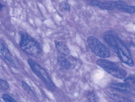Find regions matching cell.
Listing matches in <instances>:
<instances>
[{
    "mask_svg": "<svg viewBox=\"0 0 135 102\" xmlns=\"http://www.w3.org/2000/svg\"><path fill=\"white\" fill-rule=\"evenodd\" d=\"M110 88L114 90L121 92L135 95V89L131 86L127 84L122 83H116L111 84Z\"/></svg>",
    "mask_w": 135,
    "mask_h": 102,
    "instance_id": "obj_7",
    "label": "cell"
},
{
    "mask_svg": "<svg viewBox=\"0 0 135 102\" xmlns=\"http://www.w3.org/2000/svg\"><path fill=\"white\" fill-rule=\"evenodd\" d=\"M4 7V6L3 5L2 3L0 2V12L2 10Z\"/></svg>",
    "mask_w": 135,
    "mask_h": 102,
    "instance_id": "obj_18",
    "label": "cell"
},
{
    "mask_svg": "<svg viewBox=\"0 0 135 102\" xmlns=\"http://www.w3.org/2000/svg\"><path fill=\"white\" fill-rule=\"evenodd\" d=\"M20 46L21 49L28 55L36 58L41 56L42 50L39 43L26 32H20Z\"/></svg>",
    "mask_w": 135,
    "mask_h": 102,
    "instance_id": "obj_3",
    "label": "cell"
},
{
    "mask_svg": "<svg viewBox=\"0 0 135 102\" xmlns=\"http://www.w3.org/2000/svg\"><path fill=\"white\" fill-rule=\"evenodd\" d=\"M56 49L59 53L65 56L70 53V50L67 46L64 43L60 41L56 42L55 43Z\"/></svg>",
    "mask_w": 135,
    "mask_h": 102,
    "instance_id": "obj_9",
    "label": "cell"
},
{
    "mask_svg": "<svg viewBox=\"0 0 135 102\" xmlns=\"http://www.w3.org/2000/svg\"><path fill=\"white\" fill-rule=\"evenodd\" d=\"M59 10L62 12H69L71 10V7L69 4L65 1L61 2L59 5Z\"/></svg>",
    "mask_w": 135,
    "mask_h": 102,
    "instance_id": "obj_13",
    "label": "cell"
},
{
    "mask_svg": "<svg viewBox=\"0 0 135 102\" xmlns=\"http://www.w3.org/2000/svg\"><path fill=\"white\" fill-rule=\"evenodd\" d=\"M135 76L134 75H130L127 77L124 80L125 83L131 86L135 85ZM133 87V86H132Z\"/></svg>",
    "mask_w": 135,
    "mask_h": 102,
    "instance_id": "obj_15",
    "label": "cell"
},
{
    "mask_svg": "<svg viewBox=\"0 0 135 102\" xmlns=\"http://www.w3.org/2000/svg\"><path fill=\"white\" fill-rule=\"evenodd\" d=\"M22 84L23 88L33 98H35L36 96L35 94L32 90L28 84L24 81H22Z\"/></svg>",
    "mask_w": 135,
    "mask_h": 102,
    "instance_id": "obj_12",
    "label": "cell"
},
{
    "mask_svg": "<svg viewBox=\"0 0 135 102\" xmlns=\"http://www.w3.org/2000/svg\"><path fill=\"white\" fill-rule=\"evenodd\" d=\"M58 62L61 67L63 68L69 69L73 67V64L64 56L59 57Z\"/></svg>",
    "mask_w": 135,
    "mask_h": 102,
    "instance_id": "obj_10",
    "label": "cell"
},
{
    "mask_svg": "<svg viewBox=\"0 0 135 102\" xmlns=\"http://www.w3.org/2000/svg\"><path fill=\"white\" fill-rule=\"evenodd\" d=\"M103 38L107 45L116 53L122 62L130 66H134V61L129 49L116 31H106L104 34Z\"/></svg>",
    "mask_w": 135,
    "mask_h": 102,
    "instance_id": "obj_1",
    "label": "cell"
},
{
    "mask_svg": "<svg viewBox=\"0 0 135 102\" xmlns=\"http://www.w3.org/2000/svg\"><path fill=\"white\" fill-rule=\"evenodd\" d=\"M89 4L101 10H118L130 14L135 13V7L129 5L120 1L100 2L98 0H88Z\"/></svg>",
    "mask_w": 135,
    "mask_h": 102,
    "instance_id": "obj_2",
    "label": "cell"
},
{
    "mask_svg": "<svg viewBox=\"0 0 135 102\" xmlns=\"http://www.w3.org/2000/svg\"><path fill=\"white\" fill-rule=\"evenodd\" d=\"M2 98L3 100L6 102L16 101L13 97L7 94H3Z\"/></svg>",
    "mask_w": 135,
    "mask_h": 102,
    "instance_id": "obj_17",
    "label": "cell"
},
{
    "mask_svg": "<svg viewBox=\"0 0 135 102\" xmlns=\"http://www.w3.org/2000/svg\"><path fill=\"white\" fill-rule=\"evenodd\" d=\"M9 87V85L7 81L0 78V89L7 90Z\"/></svg>",
    "mask_w": 135,
    "mask_h": 102,
    "instance_id": "obj_16",
    "label": "cell"
},
{
    "mask_svg": "<svg viewBox=\"0 0 135 102\" xmlns=\"http://www.w3.org/2000/svg\"><path fill=\"white\" fill-rule=\"evenodd\" d=\"M97 64L109 74L120 79H123L126 77L127 74L124 69L109 61L99 59L96 62Z\"/></svg>",
    "mask_w": 135,
    "mask_h": 102,
    "instance_id": "obj_5",
    "label": "cell"
},
{
    "mask_svg": "<svg viewBox=\"0 0 135 102\" xmlns=\"http://www.w3.org/2000/svg\"><path fill=\"white\" fill-rule=\"evenodd\" d=\"M0 53L12 66L15 67V62L11 52L9 49L4 44L0 41Z\"/></svg>",
    "mask_w": 135,
    "mask_h": 102,
    "instance_id": "obj_8",
    "label": "cell"
},
{
    "mask_svg": "<svg viewBox=\"0 0 135 102\" xmlns=\"http://www.w3.org/2000/svg\"><path fill=\"white\" fill-rule=\"evenodd\" d=\"M88 45L97 56L102 58H108L111 55L108 48L95 37L89 36L87 39Z\"/></svg>",
    "mask_w": 135,
    "mask_h": 102,
    "instance_id": "obj_6",
    "label": "cell"
},
{
    "mask_svg": "<svg viewBox=\"0 0 135 102\" xmlns=\"http://www.w3.org/2000/svg\"><path fill=\"white\" fill-rule=\"evenodd\" d=\"M28 63L32 71L43 81L48 89L51 91H55L56 88L55 85L46 71L35 61L31 58L28 59Z\"/></svg>",
    "mask_w": 135,
    "mask_h": 102,
    "instance_id": "obj_4",
    "label": "cell"
},
{
    "mask_svg": "<svg viewBox=\"0 0 135 102\" xmlns=\"http://www.w3.org/2000/svg\"><path fill=\"white\" fill-rule=\"evenodd\" d=\"M87 96L90 102H97L99 101V98L96 94L93 91H89L88 93Z\"/></svg>",
    "mask_w": 135,
    "mask_h": 102,
    "instance_id": "obj_14",
    "label": "cell"
},
{
    "mask_svg": "<svg viewBox=\"0 0 135 102\" xmlns=\"http://www.w3.org/2000/svg\"><path fill=\"white\" fill-rule=\"evenodd\" d=\"M109 96L112 99L118 102H132V101L126 97L115 93H109Z\"/></svg>",
    "mask_w": 135,
    "mask_h": 102,
    "instance_id": "obj_11",
    "label": "cell"
}]
</instances>
